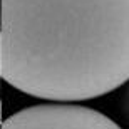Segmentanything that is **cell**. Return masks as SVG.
Here are the masks:
<instances>
[{
  "mask_svg": "<svg viewBox=\"0 0 129 129\" xmlns=\"http://www.w3.org/2000/svg\"><path fill=\"white\" fill-rule=\"evenodd\" d=\"M0 76L37 99H96L129 81V0H2Z\"/></svg>",
  "mask_w": 129,
  "mask_h": 129,
  "instance_id": "obj_1",
  "label": "cell"
},
{
  "mask_svg": "<svg viewBox=\"0 0 129 129\" xmlns=\"http://www.w3.org/2000/svg\"><path fill=\"white\" fill-rule=\"evenodd\" d=\"M2 129H122L106 114L74 102L34 104L14 112Z\"/></svg>",
  "mask_w": 129,
  "mask_h": 129,
  "instance_id": "obj_2",
  "label": "cell"
},
{
  "mask_svg": "<svg viewBox=\"0 0 129 129\" xmlns=\"http://www.w3.org/2000/svg\"><path fill=\"white\" fill-rule=\"evenodd\" d=\"M119 111L124 122L129 126V81L122 86V91H121L119 96Z\"/></svg>",
  "mask_w": 129,
  "mask_h": 129,
  "instance_id": "obj_3",
  "label": "cell"
}]
</instances>
